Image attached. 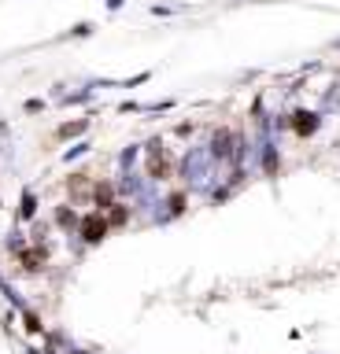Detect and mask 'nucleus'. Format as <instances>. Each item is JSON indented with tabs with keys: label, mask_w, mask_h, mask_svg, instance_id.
Segmentation results:
<instances>
[{
	"label": "nucleus",
	"mask_w": 340,
	"mask_h": 354,
	"mask_svg": "<svg viewBox=\"0 0 340 354\" xmlns=\"http://www.w3.org/2000/svg\"><path fill=\"white\" fill-rule=\"evenodd\" d=\"M19 214H23V218L34 214V196H23V210H19Z\"/></svg>",
	"instance_id": "obj_5"
},
{
	"label": "nucleus",
	"mask_w": 340,
	"mask_h": 354,
	"mask_svg": "<svg viewBox=\"0 0 340 354\" xmlns=\"http://www.w3.org/2000/svg\"><path fill=\"white\" fill-rule=\"evenodd\" d=\"M104 232H107V221H104V214H89V218L82 221V236L89 240V243L104 240Z\"/></svg>",
	"instance_id": "obj_2"
},
{
	"label": "nucleus",
	"mask_w": 340,
	"mask_h": 354,
	"mask_svg": "<svg viewBox=\"0 0 340 354\" xmlns=\"http://www.w3.org/2000/svg\"><path fill=\"white\" fill-rule=\"evenodd\" d=\"M170 214H181V210H185V192H178V196H170Z\"/></svg>",
	"instance_id": "obj_4"
},
{
	"label": "nucleus",
	"mask_w": 340,
	"mask_h": 354,
	"mask_svg": "<svg viewBox=\"0 0 340 354\" xmlns=\"http://www.w3.org/2000/svg\"><path fill=\"white\" fill-rule=\"evenodd\" d=\"M148 174L156 177V181H167V177L174 174V159L167 155V148H159V144L148 148Z\"/></svg>",
	"instance_id": "obj_1"
},
{
	"label": "nucleus",
	"mask_w": 340,
	"mask_h": 354,
	"mask_svg": "<svg viewBox=\"0 0 340 354\" xmlns=\"http://www.w3.org/2000/svg\"><path fill=\"white\" fill-rule=\"evenodd\" d=\"M215 151L218 155H229V129H218L215 133Z\"/></svg>",
	"instance_id": "obj_3"
}]
</instances>
